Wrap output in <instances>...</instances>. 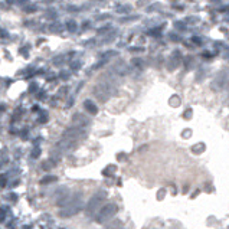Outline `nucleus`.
Returning a JSON list of instances; mask_svg holds the SVG:
<instances>
[{
	"label": "nucleus",
	"mask_w": 229,
	"mask_h": 229,
	"mask_svg": "<svg viewBox=\"0 0 229 229\" xmlns=\"http://www.w3.org/2000/svg\"><path fill=\"white\" fill-rule=\"evenodd\" d=\"M94 95L100 100V101H107L111 95H113V86L110 82H100L94 88Z\"/></svg>",
	"instance_id": "nucleus-1"
},
{
	"label": "nucleus",
	"mask_w": 229,
	"mask_h": 229,
	"mask_svg": "<svg viewBox=\"0 0 229 229\" xmlns=\"http://www.w3.org/2000/svg\"><path fill=\"white\" fill-rule=\"evenodd\" d=\"M117 210H118L117 205H114V203H108V205H105V206L97 213V216H95V221L100 222V223H102V222H107L108 219H111L114 215L117 213Z\"/></svg>",
	"instance_id": "nucleus-2"
},
{
	"label": "nucleus",
	"mask_w": 229,
	"mask_h": 229,
	"mask_svg": "<svg viewBox=\"0 0 229 229\" xmlns=\"http://www.w3.org/2000/svg\"><path fill=\"white\" fill-rule=\"evenodd\" d=\"M105 199V193L104 192H98L97 195H94L92 197H91V200L88 202V205H86V213L88 215H92L97 209H100V206H101L102 200Z\"/></svg>",
	"instance_id": "nucleus-3"
},
{
	"label": "nucleus",
	"mask_w": 229,
	"mask_h": 229,
	"mask_svg": "<svg viewBox=\"0 0 229 229\" xmlns=\"http://www.w3.org/2000/svg\"><path fill=\"white\" fill-rule=\"evenodd\" d=\"M64 137L69 140H74V141H78V140H82L86 137V131L82 127H71L64 131Z\"/></svg>",
	"instance_id": "nucleus-4"
},
{
	"label": "nucleus",
	"mask_w": 229,
	"mask_h": 229,
	"mask_svg": "<svg viewBox=\"0 0 229 229\" xmlns=\"http://www.w3.org/2000/svg\"><path fill=\"white\" fill-rule=\"evenodd\" d=\"M226 85H229V72L225 71V72H221L216 78H215L213 84H212V88L213 90H222V88H225Z\"/></svg>",
	"instance_id": "nucleus-5"
},
{
	"label": "nucleus",
	"mask_w": 229,
	"mask_h": 229,
	"mask_svg": "<svg viewBox=\"0 0 229 229\" xmlns=\"http://www.w3.org/2000/svg\"><path fill=\"white\" fill-rule=\"evenodd\" d=\"M75 146H76V141H74V140H69V139H62V140H59L58 141V144H56V147H58V150L62 153V151H71V150H74L75 149Z\"/></svg>",
	"instance_id": "nucleus-6"
},
{
	"label": "nucleus",
	"mask_w": 229,
	"mask_h": 229,
	"mask_svg": "<svg viewBox=\"0 0 229 229\" xmlns=\"http://www.w3.org/2000/svg\"><path fill=\"white\" fill-rule=\"evenodd\" d=\"M88 123H90V118H88L85 114L76 113L72 117V124H74V127H84V125H86Z\"/></svg>",
	"instance_id": "nucleus-7"
},
{
	"label": "nucleus",
	"mask_w": 229,
	"mask_h": 229,
	"mask_svg": "<svg viewBox=\"0 0 229 229\" xmlns=\"http://www.w3.org/2000/svg\"><path fill=\"white\" fill-rule=\"evenodd\" d=\"M79 209H81V205H79V203H74V205H71V206L66 207L65 210H62L61 215H62V216H72V215H75Z\"/></svg>",
	"instance_id": "nucleus-8"
},
{
	"label": "nucleus",
	"mask_w": 229,
	"mask_h": 229,
	"mask_svg": "<svg viewBox=\"0 0 229 229\" xmlns=\"http://www.w3.org/2000/svg\"><path fill=\"white\" fill-rule=\"evenodd\" d=\"M84 105H85V108L88 110V111H90L91 114H97L98 110H97V107L94 105V102H91L90 100H86V101L84 102Z\"/></svg>",
	"instance_id": "nucleus-9"
},
{
	"label": "nucleus",
	"mask_w": 229,
	"mask_h": 229,
	"mask_svg": "<svg viewBox=\"0 0 229 229\" xmlns=\"http://www.w3.org/2000/svg\"><path fill=\"white\" fill-rule=\"evenodd\" d=\"M130 10H131L130 4H118L117 6V12L118 13H130Z\"/></svg>",
	"instance_id": "nucleus-10"
},
{
	"label": "nucleus",
	"mask_w": 229,
	"mask_h": 229,
	"mask_svg": "<svg viewBox=\"0 0 229 229\" xmlns=\"http://www.w3.org/2000/svg\"><path fill=\"white\" fill-rule=\"evenodd\" d=\"M76 22H74V20H68V23H66V29L69 30V32H75L76 30Z\"/></svg>",
	"instance_id": "nucleus-11"
},
{
	"label": "nucleus",
	"mask_w": 229,
	"mask_h": 229,
	"mask_svg": "<svg viewBox=\"0 0 229 229\" xmlns=\"http://www.w3.org/2000/svg\"><path fill=\"white\" fill-rule=\"evenodd\" d=\"M51 30L52 32H61L62 30V25L61 23H53L52 26H51Z\"/></svg>",
	"instance_id": "nucleus-12"
},
{
	"label": "nucleus",
	"mask_w": 229,
	"mask_h": 229,
	"mask_svg": "<svg viewBox=\"0 0 229 229\" xmlns=\"http://www.w3.org/2000/svg\"><path fill=\"white\" fill-rule=\"evenodd\" d=\"M156 9H162V4H160V3L151 4V6H149V7H147V12H154Z\"/></svg>",
	"instance_id": "nucleus-13"
},
{
	"label": "nucleus",
	"mask_w": 229,
	"mask_h": 229,
	"mask_svg": "<svg viewBox=\"0 0 229 229\" xmlns=\"http://www.w3.org/2000/svg\"><path fill=\"white\" fill-rule=\"evenodd\" d=\"M139 19V16H131V17H124V19H121L120 22L121 23H128V22H131V20H137Z\"/></svg>",
	"instance_id": "nucleus-14"
},
{
	"label": "nucleus",
	"mask_w": 229,
	"mask_h": 229,
	"mask_svg": "<svg viewBox=\"0 0 229 229\" xmlns=\"http://www.w3.org/2000/svg\"><path fill=\"white\" fill-rule=\"evenodd\" d=\"M120 225H121V223H120L118 221H117L115 223H111V225H108L105 229H118V228H120Z\"/></svg>",
	"instance_id": "nucleus-15"
},
{
	"label": "nucleus",
	"mask_w": 229,
	"mask_h": 229,
	"mask_svg": "<svg viewBox=\"0 0 229 229\" xmlns=\"http://www.w3.org/2000/svg\"><path fill=\"white\" fill-rule=\"evenodd\" d=\"M46 17H56V12H46Z\"/></svg>",
	"instance_id": "nucleus-16"
},
{
	"label": "nucleus",
	"mask_w": 229,
	"mask_h": 229,
	"mask_svg": "<svg viewBox=\"0 0 229 229\" xmlns=\"http://www.w3.org/2000/svg\"><path fill=\"white\" fill-rule=\"evenodd\" d=\"M174 26L177 27V29H183L184 27V23H180V22H176L174 23Z\"/></svg>",
	"instance_id": "nucleus-17"
},
{
	"label": "nucleus",
	"mask_w": 229,
	"mask_h": 229,
	"mask_svg": "<svg viewBox=\"0 0 229 229\" xmlns=\"http://www.w3.org/2000/svg\"><path fill=\"white\" fill-rule=\"evenodd\" d=\"M108 29H110V26H105V27H101V29L98 30V33H100V35H102V33H104V32H107V30H108Z\"/></svg>",
	"instance_id": "nucleus-18"
},
{
	"label": "nucleus",
	"mask_w": 229,
	"mask_h": 229,
	"mask_svg": "<svg viewBox=\"0 0 229 229\" xmlns=\"http://www.w3.org/2000/svg\"><path fill=\"white\" fill-rule=\"evenodd\" d=\"M146 3H149V0H140V2H137V6L140 7V6H144Z\"/></svg>",
	"instance_id": "nucleus-19"
},
{
	"label": "nucleus",
	"mask_w": 229,
	"mask_h": 229,
	"mask_svg": "<svg viewBox=\"0 0 229 229\" xmlns=\"http://www.w3.org/2000/svg\"><path fill=\"white\" fill-rule=\"evenodd\" d=\"M97 19H98V20H104V19H110V15H102V16H98Z\"/></svg>",
	"instance_id": "nucleus-20"
},
{
	"label": "nucleus",
	"mask_w": 229,
	"mask_h": 229,
	"mask_svg": "<svg viewBox=\"0 0 229 229\" xmlns=\"http://www.w3.org/2000/svg\"><path fill=\"white\" fill-rule=\"evenodd\" d=\"M52 180H55V177H46V179H43V180H42V183H48V182H52Z\"/></svg>",
	"instance_id": "nucleus-21"
},
{
	"label": "nucleus",
	"mask_w": 229,
	"mask_h": 229,
	"mask_svg": "<svg viewBox=\"0 0 229 229\" xmlns=\"http://www.w3.org/2000/svg\"><path fill=\"white\" fill-rule=\"evenodd\" d=\"M26 12H29V13L30 12H36V6H30V7H27Z\"/></svg>",
	"instance_id": "nucleus-22"
},
{
	"label": "nucleus",
	"mask_w": 229,
	"mask_h": 229,
	"mask_svg": "<svg viewBox=\"0 0 229 229\" xmlns=\"http://www.w3.org/2000/svg\"><path fill=\"white\" fill-rule=\"evenodd\" d=\"M33 157H39V149H35V153H32Z\"/></svg>",
	"instance_id": "nucleus-23"
},
{
	"label": "nucleus",
	"mask_w": 229,
	"mask_h": 229,
	"mask_svg": "<svg viewBox=\"0 0 229 229\" xmlns=\"http://www.w3.org/2000/svg\"><path fill=\"white\" fill-rule=\"evenodd\" d=\"M170 39H173V41H179V36H176V35H170Z\"/></svg>",
	"instance_id": "nucleus-24"
},
{
	"label": "nucleus",
	"mask_w": 229,
	"mask_h": 229,
	"mask_svg": "<svg viewBox=\"0 0 229 229\" xmlns=\"http://www.w3.org/2000/svg\"><path fill=\"white\" fill-rule=\"evenodd\" d=\"M193 42H196V43H200V39H197V38H193Z\"/></svg>",
	"instance_id": "nucleus-25"
}]
</instances>
